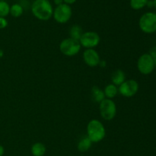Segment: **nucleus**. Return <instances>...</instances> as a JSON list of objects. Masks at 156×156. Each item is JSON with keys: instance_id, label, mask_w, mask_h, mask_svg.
<instances>
[{"instance_id": "1", "label": "nucleus", "mask_w": 156, "mask_h": 156, "mask_svg": "<svg viewBox=\"0 0 156 156\" xmlns=\"http://www.w3.org/2000/svg\"><path fill=\"white\" fill-rule=\"evenodd\" d=\"M31 12L37 19L46 21L53 17V8L49 0H34L31 5Z\"/></svg>"}, {"instance_id": "2", "label": "nucleus", "mask_w": 156, "mask_h": 156, "mask_svg": "<svg viewBox=\"0 0 156 156\" xmlns=\"http://www.w3.org/2000/svg\"><path fill=\"white\" fill-rule=\"evenodd\" d=\"M87 136L92 142L98 143L101 142L106 136V129L101 121L97 119H92L88 123L86 127Z\"/></svg>"}, {"instance_id": "3", "label": "nucleus", "mask_w": 156, "mask_h": 156, "mask_svg": "<svg viewBox=\"0 0 156 156\" xmlns=\"http://www.w3.org/2000/svg\"><path fill=\"white\" fill-rule=\"evenodd\" d=\"M139 27L143 33L147 34L156 32V13L148 12L143 14L139 20Z\"/></svg>"}, {"instance_id": "4", "label": "nucleus", "mask_w": 156, "mask_h": 156, "mask_svg": "<svg viewBox=\"0 0 156 156\" xmlns=\"http://www.w3.org/2000/svg\"><path fill=\"white\" fill-rule=\"evenodd\" d=\"M82 49L80 43L77 40L71 37L63 39L59 44V51L66 56L72 57L80 52Z\"/></svg>"}, {"instance_id": "5", "label": "nucleus", "mask_w": 156, "mask_h": 156, "mask_svg": "<svg viewBox=\"0 0 156 156\" xmlns=\"http://www.w3.org/2000/svg\"><path fill=\"white\" fill-rule=\"evenodd\" d=\"M136 66L141 74L145 76L150 75L155 68L153 56L150 53H143L139 57Z\"/></svg>"}, {"instance_id": "6", "label": "nucleus", "mask_w": 156, "mask_h": 156, "mask_svg": "<svg viewBox=\"0 0 156 156\" xmlns=\"http://www.w3.org/2000/svg\"><path fill=\"white\" fill-rule=\"evenodd\" d=\"M117 111V105L111 99L105 98L99 104L101 117L107 121L112 120L116 117Z\"/></svg>"}, {"instance_id": "7", "label": "nucleus", "mask_w": 156, "mask_h": 156, "mask_svg": "<svg viewBox=\"0 0 156 156\" xmlns=\"http://www.w3.org/2000/svg\"><path fill=\"white\" fill-rule=\"evenodd\" d=\"M72 15H73V10L71 6L65 3L57 5L53 9V17L55 21L59 24L67 23L71 19Z\"/></svg>"}, {"instance_id": "8", "label": "nucleus", "mask_w": 156, "mask_h": 156, "mask_svg": "<svg viewBox=\"0 0 156 156\" xmlns=\"http://www.w3.org/2000/svg\"><path fill=\"white\" fill-rule=\"evenodd\" d=\"M140 88V85L135 79H128L118 87V91L123 97L129 98L133 97L137 94Z\"/></svg>"}, {"instance_id": "9", "label": "nucleus", "mask_w": 156, "mask_h": 156, "mask_svg": "<svg viewBox=\"0 0 156 156\" xmlns=\"http://www.w3.org/2000/svg\"><path fill=\"white\" fill-rule=\"evenodd\" d=\"M101 37L98 33L94 31L84 32L79 40L82 47L85 49H94L100 44Z\"/></svg>"}, {"instance_id": "10", "label": "nucleus", "mask_w": 156, "mask_h": 156, "mask_svg": "<svg viewBox=\"0 0 156 156\" xmlns=\"http://www.w3.org/2000/svg\"><path fill=\"white\" fill-rule=\"evenodd\" d=\"M82 58L85 63L91 68H94L99 66L101 60L98 52L94 49H85L82 54Z\"/></svg>"}, {"instance_id": "11", "label": "nucleus", "mask_w": 156, "mask_h": 156, "mask_svg": "<svg viewBox=\"0 0 156 156\" xmlns=\"http://www.w3.org/2000/svg\"><path fill=\"white\" fill-rule=\"evenodd\" d=\"M126 81V75L121 69H117L112 73L111 76V82L116 86L119 87L121 84Z\"/></svg>"}, {"instance_id": "12", "label": "nucleus", "mask_w": 156, "mask_h": 156, "mask_svg": "<svg viewBox=\"0 0 156 156\" xmlns=\"http://www.w3.org/2000/svg\"><path fill=\"white\" fill-rule=\"evenodd\" d=\"M91 146H92V142L87 136H85L79 140L77 144V149L80 152H86L91 149Z\"/></svg>"}, {"instance_id": "13", "label": "nucleus", "mask_w": 156, "mask_h": 156, "mask_svg": "<svg viewBox=\"0 0 156 156\" xmlns=\"http://www.w3.org/2000/svg\"><path fill=\"white\" fill-rule=\"evenodd\" d=\"M47 152V147L42 143H34L30 148V152L33 156H44Z\"/></svg>"}, {"instance_id": "14", "label": "nucleus", "mask_w": 156, "mask_h": 156, "mask_svg": "<svg viewBox=\"0 0 156 156\" xmlns=\"http://www.w3.org/2000/svg\"><path fill=\"white\" fill-rule=\"evenodd\" d=\"M103 91L105 98L111 99V100H113V98H114L119 93L118 87L116 86L112 83L108 84V85H106V87H105Z\"/></svg>"}, {"instance_id": "15", "label": "nucleus", "mask_w": 156, "mask_h": 156, "mask_svg": "<svg viewBox=\"0 0 156 156\" xmlns=\"http://www.w3.org/2000/svg\"><path fill=\"white\" fill-rule=\"evenodd\" d=\"M91 98L94 102L100 104L104 99H105L104 91L98 86H94L91 89Z\"/></svg>"}, {"instance_id": "16", "label": "nucleus", "mask_w": 156, "mask_h": 156, "mask_svg": "<svg viewBox=\"0 0 156 156\" xmlns=\"http://www.w3.org/2000/svg\"><path fill=\"white\" fill-rule=\"evenodd\" d=\"M83 33L84 32L82 30V27L78 24H75V25L72 26L71 28L69 29V37L79 41Z\"/></svg>"}, {"instance_id": "17", "label": "nucleus", "mask_w": 156, "mask_h": 156, "mask_svg": "<svg viewBox=\"0 0 156 156\" xmlns=\"http://www.w3.org/2000/svg\"><path fill=\"white\" fill-rule=\"evenodd\" d=\"M23 12H24V9L22 5L18 3H15L10 6L9 15H12L13 18H19L23 15Z\"/></svg>"}, {"instance_id": "18", "label": "nucleus", "mask_w": 156, "mask_h": 156, "mask_svg": "<svg viewBox=\"0 0 156 156\" xmlns=\"http://www.w3.org/2000/svg\"><path fill=\"white\" fill-rule=\"evenodd\" d=\"M149 0H130L129 5L133 10H140L145 8Z\"/></svg>"}, {"instance_id": "19", "label": "nucleus", "mask_w": 156, "mask_h": 156, "mask_svg": "<svg viewBox=\"0 0 156 156\" xmlns=\"http://www.w3.org/2000/svg\"><path fill=\"white\" fill-rule=\"evenodd\" d=\"M10 5L5 1H0V17L5 18L9 15Z\"/></svg>"}, {"instance_id": "20", "label": "nucleus", "mask_w": 156, "mask_h": 156, "mask_svg": "<svg viewBox=\"0 0 156 156\" xmlns=\"http://www.w3.org/2000/svg\"><path fill=\"white\" fill-rule=\"evenodd\" d=\"M9 24V22H8L7 19L5 18H2L0 17V30H2V29H5Z\"/></svg>"}, {"instance_id": "21", "label": "nucleus", "mask_w": 156, "mask_h": 156, "mask_svg": "<svg viewBox=\"0 0 156 156\" xmlns=\"http://www.w3.org/2000/svg\"><path fill=\"white\" fill-rule=\"evenodd\" d=\"M76 2H77V0H63V2L65 4L69 5H71L74 4Z\"/></svg>"}, {"instance_id": "22", "label": "nucleus", "mask_w": 156, "mask_h": 156, "mask_svg": "<svg viewBox=\"0 0 156 156\" xmlns=\"http://www.w3.org/2000/svg\"><path fill=\"white\" fill-rule=\"evenodd\" d=\"M146 6L149 8H154V4H153V0H149L147 2Z\"/></svg>"}, {"instance_id": "23", "label": "nucleus", "mask_w": 156, "mask_h": 156, "mask_svg": "<svg viewBox=\"0 0 156 156\" xmlns=\"http://www.w3.org/2000/svg\"><path fill=\"white\" fill-rule=\"evenodd\" d=\"M54 1V4L56 5V6L57 5H59L62 4L63 2V0H53Z\"/></svg>"}, {"instance_id": "24", "label": "nucleus", "mask_w": 156, "mask_h": 156, "mask_svg": "<svg viewBox=\"0 0 156 156\" xmlns=\"http://www.w3.org/2000/svg\"><path fill=\"white\" fill-rule=\"evenodd\" d=\"M5 154V149L1 144H0V156H3Z\"/></svg>"}, {"instance_id": "25", "label": "nucleus", "mask_w": 156, "mask_h": 156, "mask_svg": "<svg viewBox=\"0 0 156 156\" xmlns=\"http://www.w3.org/2000/svg\"><path fill=\"white\" fill-rule=\"evenodd\" d=\"M3 56V51L0 49V57H2Z\"/></svg>"}, {"instance_id": "26", "label": "nucleus", "mask_w": 156, "mask_h": 156, "mask_svg": "<svg viewBox=\"0 0 156 156\" xmlns=\"http://www.w3.org/2000/svg\"><path fill=\"white\" fill-rule=\"evenodd\" d=\"M153 4H154V8L156 9V0H153Z\"/></svg>"}, {"instance_id": "27", "label": "nucleus", "mask_w": 156, "mask_h": 156, "mask_svg": "<svg viewBox=\"0 0 156 156\" xmlns=\"http://www.w3.org/2000/svg\"><path fill=\"white\" fill-rule=\"evenodd\" d=\"M153 58H154V60H155V64L156 66V57H154V56H153Z\"/></svg>"}]
</instances>
